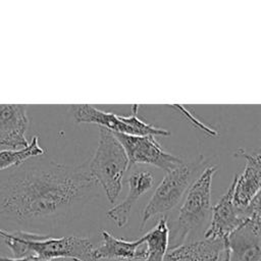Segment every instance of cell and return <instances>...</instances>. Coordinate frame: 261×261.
<instances>
[{
    "label": "cell",
    "mask_w": 261,
    "mask_h": 261,
    "mask_svg": "<svg viewBox=\"0 0 261 261\" xmlns=\"http://www.w3.org/2000/svg\"><path fill=\"white\" fill-rule=\"evenodd\" d=\"M25 162L0 185V218L19 227L54 223L97 195L86 165Z\"/></svg>",
    "instance_id": "6da1fadb"
},
{
    "label": "cell",
    "mask_w": 261,
    "mask_h": 261,
    "mask_svg": "<svg viewBox=\"0 0 261 261\" xmlns=\"http://www.w3.org/2000/svg\"><path fill=\"white\" fill-rule=\"evenodd\" d=\"M0 238L11 250L13 258L36 255L44 259L69 258L81 261H93L91 240L81 237L53 238L48 234L0 228Z\"/></svg>",
    "instance_id": "7a4b0ae2"
},
{
    "label": "cell",
    "mask_w": 261,
    "mask_h": 261,
    "mask_svg": "<svg viewBox=\"0 0 261 261\" xmlns=\"http://www.w3.org/2000/svg\"><path fill=\"white\" fill-rule=\"evenodd\" d=\"M217 170L216 165L207 166L189 187L178 210L171 234L170 249L187 243L190 236L200 229L211 215V184Z\"/></svg>",
    "instance_id": "3957f363"
},
{
    "label": "cell",
    "mask_w": 261,
    "mask_h": 261,
    "mask_svg": "<svg viewBox=\"0 0 261 261\" xmlns=\"http://www.w3.org/2000/svg\"><path fill=\"white\" fill-rule=\"evenodd\" d=\"M87 167L95 182L104 190L109 202L115 203L123 174L128 169V160L112 132L99 126V143Z\"/></svg>",
    "instance_id": "277c9868"
},
{
    "label": "cell",
    "mask_w": 261,
    "mask_h": 261,
    "mask_svg": "<svg viewBox=\"0 0 261 261\" xmlns=\"http://www.w3.org/2000/svg\"><path fill=\"white\" fill-rule=\"evenodd\" d=\"M198 169L196 164L182 162L175 168L166 171L165 176L157 186L151 199L145 206L142 215L141 230L153 217L165 215L173 210L186 195L193 182V174Z\"/></svg>",
    "instance_id": "5b68a950"
},
{
    "label": "cell",
    "mask_w": 261,
    "mask_h": 261,
    "mask_svg": "<svg viewBox=\"0 0 261 261\" xmlns=\"http://www.w3.org/2000/svg\"><path fill=\"white\" fill-rule=\"evenodd\" d=\"M138 104L132 106V113L128 116L117 115L106 112L89 104L72 105V114L77 122L94 123L115 134L130 136H169L170 132L147 123L138 117Z\"/></svg>",
    "instance_id": "8992f818"
},
{
    "label": "cell",
    "mask_w": 261,
    "mask_h": 261,
    "mask_svg": "<svg viewBox=\"0 0 261 261\" xmlns=\"http://www.w3.org/2000/svg\"><path fill=\"white\" fill-rule=\"evenodd\" d=\"M232 192L233 184L231 182L226 193L211 208V219L204 232V239L226 240L255 209L260 207V194L246 208H240L233 202Z\"/></svg>",
    "instance_id": "52a82bcc"
},
{
    "label": "cell",
    "mask_w": 261,
    "mask_h": 261,
    "mask_svg": "<svg viewBox=\"0 0 261 261\" xmlns=\"http://www.w3.org/2000/svg\"><path fill=\"white\" fill-rule=\"evenodd\" d=\"M123 147L128 160V168L134 164H149L169 171L184 161L163 150L154 136H130L113 133Z\"/></svg>",
    "instance_id": "ba28073f"
},
{
    "label": "cell",
    "mask_w": 261,
    "mask_h": 261,
    "mask_svg": "<svg viewBox=\"0 0 261 261\" xmlns=\"http://www.w3.org/2000/svg\"><path fill=\"white\" fill-rule=\"evenodd\" d=\"M230 261H260V207L226 239Z\"/></svg>",
    "instance_id": "9c48e42d"
},
{
    "label": "cell",
    "mask_w": 261,
    "mask_h": 261,
    "mask_svg": "<svg viewBox=\"0 0 261 261\" xmlns=\"http://www.w3.org/2000/svg\"><path fill=\"white\" fill-rule=\"evenodd\" d=\"M29 117L25 105L0 104V145L11 149L25 147Z\"/></svg>",
    "instance_id": "30bf717a"
},
{
    "label": "cell",
    "mask_w": 261,
    "mask_h": 261,
    "mask_svg": "<svg viewBox=\"0 0 261 261\" xmlns=\"http://www.w3.org/2000/svg\"><path fill=\"white\" fill-rule=\"evenodd\" d=\"M102 243L92 250L93 261L117 260V261H145V241L141 237L135 241L118 239L107 230H101Z\"/></svg>",
    "instance_id": "8fae6325"
},
{
    "label": "cell",
    "mask_w": 261,
    "mask_h": 261,
    "mask_svg": "<svg viewBox=\"0 0 261 261\" xmlns=\"http://www.w3.org/2000/svg\"><path fill=\"white\" fill-rule=\"evenodd\" d=\"M237 156L246 159V165L241 174H237L232 180V199L240 208H246L257 195L260 194L261 182V160L260 155H251L240 149Z\"/></svg>",
    "instance_id": "7c38bea8"
},
{
    "label": "cell",
    "mask_w": 261,
    "mask_h": 261,
    "mask_svg": "<svg viewBox=\"0 0 261 261\" xmlns=\"http://www.w3.org/2000/svg\"><path fill=\"white\" fill-rule=\"evenodd\" d=\"M126 182L128 191L124 200L107 212V217L118 227H124L127 224L134 204L152 188L154 176L149 171H134Z\"/></svg>",
    "instance_id": "4fadbf2b"
},
{
    "label": "cell",
    "mask_w": 261,
    "mask_h": 261,
    "mask_svg": "<svg viewBox=\"0 0 261 261\" xmlns=\"http://www.w3.org/2000/svg\"><path fill=\"white\" fill-rule=\"evenodd\" d=\"M224 248L225 240L191 241L170 249L165 259L167 261H218L222 257Z\"/></svg>",
    "instance_id": "5bb4252c"
},
{
    "label": "cell",
    "mask_w": 261,
    "mask_h": 261,
    "mask_svg": "<svg viewBox=\"0 0 261 261\" xmlns=\"http://www.w3.org/2000/svg\"><path fill=\"white\" fill-rule=\"evenodd\" d=\"M169 236L167 218L161 217L157 224L143 236L146 245L145 261H164L169 247Z\"/></svg>",
    "instance_id": "9a60e30c"
},
{
    "label": "cell",
    "mask_w": 261,
    "mask_h": 261,
    "mask_svg": "<svg viewBox=\"0 0 261 261\" xmlns=\"http://www.w3.org/2000/svg\"><path fill=\"white\" fill-rule=\"evenodd\" d=\"M44 154L43 148L39 145L38 137H33L32 141L20 149H7L0 151V170L10 167H17L31 158Z\"/></svg>",
    "instance_id": "2e32d148"
},
{
    "label": "cell",
    "mask_w": 261,
    "mask_h": 261,
    "mask_svg": "<svg viewBox=\"0 0 261 261\" xmlns=\"http://www.w3.org/2000/svg\"><path fill=\"white\" fill-rule=\"evenodd\" d=\"M173 107L174 108H177L178 110H180L182 113H184V115L185 116H187V118H189L191 121H193L195 124H196V126H198V127H201L202 129H204L205 132H207V133H209L211 136H215L216 135V132L214 130V129H211V128H208L205 124H203V123H201L199 120H197L192 114H190V112L186 109V108H184V107H181L180 105H173Z\"/></svg>",
    "instance_id": "e0dca14e"
},
{
    "label": "cell",
    "mask_w": 261,
    "mask_h": 261,
    "mask_svg": "<svg viewBox=\"0 0 261 261\" xmlns=\"http://www.w3.org/2000/svg\"><path fill=\"white\" fill-rule=\"evenodd\" d=\"M0 261H51L48 259H44L42 257L36 256V255H28L20 258H11V257H4L0 256Z\"/></svg>",
    "instance_id": "ac0fdd59"
},
{
    "label": "cell",
    "mask_w": 261,
    "mask_h": 261,
    "mask_svg": "<svg viewBox=\"0 0 261 261\" xmlns=\"http://www.w3.org/2000/svg\"><path fill=\"white\" fill-rule=\"evenodd\" d=\"M72 261H81V260H77V259H72Z\"/></svg>",
    "instance_id": "d6986e66"
}]
</instances>
